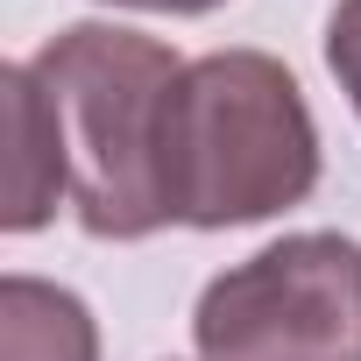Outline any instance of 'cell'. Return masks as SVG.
<instances>
[{
    "label": "cell",
    "instance_id": "obj_2",
    "mask_svg": "<svg viewBox=\"0 0 361 361\" xmlns=\"http://www.w3.org/2000/svg\"><path fill=\"white\" fill-rule=\"evenodd\" d=\"M177 71L185 64L156 36H135L114 22H78L29 57L85 234L142 241L170 227L156 163H163V106Z\"/></svg>",
    "mask_w": 361,
    "mask_h": 361
},
{
    "label": "cell",
    "instance_id": "obj_3",
    "mask_svg": "<svg viewBox=\"0 0 361 361\" xmlns=\"http://www.w3.org/2000/svg\"><path fill=\"white\" fill-rule=\"evenodd\" d=\"M206 361H361V248L283 234L206 283L192 312Z\"/></svg>",
    "mask_w": 361,
    "mask_h": 361
},
{
    "label": "cell",
    "instance_id": "obj_4",
    "mask_svg": "<svg viewBox=\"0 0 361 361\" xmlns=\"http://www.w3.org/2000/svg\"><path fill=\"white\" fill-rule=\"evenodd\" d=\"M8 128H15V163H8V227L29 234L50 220L57 192L64 185V149H57V128L43 114V92L29 78V64H8Z\"/></svg>",
    "mask_w": 361,
    "mask_h": 361
},
{
    "label": "cell",
    "instance_id": "obj_7",
    "mask_svg": "<svg viewBox=\"0 0 361 361\" xmlns=\"http://www.w3.org/2000/svg\"><path fill=\"white\" fill-rule=\"evenodd\" d=\"M114 8H149V15H213L220 0H114Z\"/></svg>",
    "mask_w": 361,
    "mask_h": 361
},
{
    "label": "cell",
    "instance_id": "obj_5",
    "mask_svg": "<svg viewBox=\"0 0 361 361\" xmlns=\"http://www.w3.org/2000/svg\"><path fill=\"white\" fill-rule=\"evenodd\" d=\"M0 312H8V361H92L99 354L92 312L71 290H57V283L8 276Z\"/></svg>",
    "mask_w": 361,
    "mask_h": 361
},
{
    "label": "cell",
    "instance_id": "obj_1",
    "mask_svg": "<svg viewBox=\"0 0 361 361\" xmlns=\"http://www.w3.org/2000/svg\"><path fill=\"white\" fill-rule=\"evenodd\" d=\"M163 213L170 227H255L319 185V128L298 78L262 50H213L177 71L163 106Z\"/></svg>",
    "mask_w": 361,
    "mask_h": 361
},
{
    "label": "cell",
    "instance_id": "obj_6",
    "mask_svg": "<svg viewBox=\"0 0 361 361\" xmlns=\"http://www.w3.org/2000/svg\"><path fill=\"white\" fill-rule=\"evenodd\" d=\"M326 64L347 92V106L361 114V0H340L333 22H326Z\"/></svg>",
    "mask_w": 361,
    "mask_h": 361
}]
</instances>
